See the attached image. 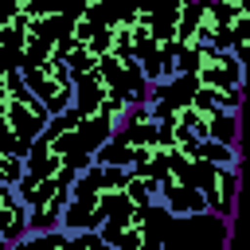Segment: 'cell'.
Segmentation results:
<instances>
[{"label": "cell", "mask_w": 250, "mask_h": 250, "mask_svg": "<svg viewBox=\"0 0 250 250\" xmlns=\"http://www.w3.org/2000/svg\"><path fill=\"white\" fill-rule=\"evenodd\" d=\"M125 195H129L137 207H152V203H156V176H145V172H133V168H129Z\"/></svg>", "instance_id": "ba28073f"}, {"label": "cell", "mask_w": 250, "mask_h": 250, "mask_svg": "<svg viewBox=\"0 0 250 250\" xmlns=\"http://www.w3.org/2000/svg\"><path fill=\"white\" fill-rule=\"evenodd\" d=\"M199 86H223V90H242L246 86V66L238 62L234 47H203L199 66H195Z\"/></svg>", "instance_id": "5b68a950"}, {"label": "cell", "mask_w": 250, "mask_h": 250, "mask_svg": "<svg viewBox=\"0 0 250 250\" xmlns=\"http://www.w3.org/2000/svg\"><path fill=\"white\" fill-rule=\"evenodd\" d=\"M191 156H199V160H211V164H223V168H238V160H242L234 145H223V141H211V137H207V141H199Z\"/></svg>", "instance_id": "52a82bcc"}, {"label": "cell", "mask_w": 250, "mask_h": 250, "mask_svg": "<svg viewBox=\"0 0 250 250\" xmlns=\"http://www.w3.org/2000/svg\"><path fill=\"white\" fill-rule=\"evenodd\" d=\"M246 82H250V70H246Z\"/></svg>", "instance_id": "4fadbf2b"}, {"label": "cell", "mask_w": 250, "mask_h": 250, "mask_svg": "<svg viewBox=\"0 0 250 250\" xmlns=\"http://www.w3.org/2000/svg\"><path fill=\"white\" fill-rule=\"evenodd\" d=\"M156 203L172 215H195V211H207V199L203 191L191 184V172H188V160L184 156H168L156 172Z\"/></svg>", "instance_id": "7a4b0ae2"}, {"label": "cell", "mask_w": 250, "mask_h": 250, "mask_svg": "<svg viewBox=\"0 0 250 250\" xmlns=\"http://www.w3.org/2000/svg\"><path fill=\"white\" fill-rule=\"evenodd\" d=\"M207 129H211V141H223V145H234V148H238V113L219 109V113L207 121Z\"/></svg>", "instance_id": "9c48e42d"}, {"label": "cell", "mask_w": 250, "mask_h": 250, "mask_svg": "<svg viewBox=\"0 0 250 250\" xmlns=\"http://www.w3.org/2000/svg\"><path fill=\"white\" fill-rule=\"evenodd\" d=\"M215 4H223V8H238L242 0H215Z\"/></svg>", "instance_id": "7c38bea8"}, {"label": "cell", "mask_w": 250, "mask_h": 250, "mask_svg": "<svg viewBox=\"0 0 250 250\" xmlns=\"http://www.w3.org/2000/svg\"><path fill=\"white\" fill-rule=\"evenodd\" d=\"M188 160V172H191V184L203 191L207 199V211L230 219L234 211V199H238V184H242V172L238 168H223V164H211V160H199V156H184Z\"/></svg>", "instance_id": "3957f363"}, {"label": "cell", "mask_w": 250, "mask_h": 250, "mask_svg": "<svg viewBox=\"0 0 250 250\" xmlns=\"http://www.w3.org/2000/svg\"><path fill=\"white\" fill-rule=\"evenodd\" d=\"M20 74H23V82L31 86V94L51 109V113H62V109H70L74 105V86H66V82H55L43 66H35V62H23L20 66Z\"/></svg>", "instance_id": "8992f818"}, {"label": "cell", "mask_w": 250, "mask_h": 250, "mask_svg": "<svg viewBox=\"0 0 250 250\" xmlns=\"http://www.w3.org/2000/svg\"><path fill=\"white\" fill-rule=\"evenodd\" d=\"M23 180V156H8V152H0V184H20Z\"/></svg>", "instance_id": "8fae6325"}, {"label": "cell", "mask_w": 250, "mask_h": 250, "mask_svg": "<svg viewBox=\"0 0 250 250\" xmlns=\"http://www.w3.org/2000/svg\"><path fill=\"white\" fill-rule=\"evenodd\" d=\"M152 230L160 250H230L227 246V219L215 211L172 215L152 203Z\"/></svg>", "instance_id": "6da1fadb"}, {"label": "cell", "mask_w": 250, "mask_h": 250, "mask_svg": "<svg viewBox=\"0 0 250 250\" xmlns=\"http://www.w3.org/2000/svg\"><path fill=\"white\" fill-rule=\"evenodd\" d=\"M98 70L105 74L109 90H113L117 98H125L129 105L148 102L152 82L145 78V70H141V62H137V55H129V51H109V55H102V59H98Z\"/></svg>", "instance_id": "277c9868"}, {"label": "cell", "mask_w": 250, "mask_h": 250, "mask_svg": "<svg viewBox=\"0 0 250 250\" xmlns=\"http://www.w3.org/2000/svg\"><path fill=\"white\" fill-rule=\"evenodd\" d=\"M0 152H8V156H27V145L16 137V129H12V121H8L4 109H0Z\"/></svg>", "instance_id": "30bf717a"}]
</instances>
